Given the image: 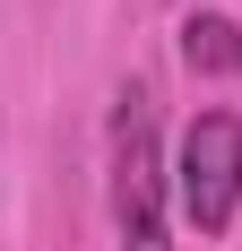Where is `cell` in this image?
Wrapping results in <instances>:
<instances>
[{"label": "cell", "mask_w": 242, "mask_h": 251, "mask_svg": "<svg viewBox=\"0 0 242 251\" xmlns=\"http://www.w3.org/2000/svg\"><path fill=\"white\" fill-rule=\"evenodd\" d=\"M173 191H182V217L199 234H225L242 217V113H191L182 130V156H173Z\"/></svg>", "instance_id": "cell-2"}, {"label": "cell", "mask_w": 242, "mask_h": 251, "mask_svg": "<svg viewBox=\"0 0 242 251\" xmlns=\"http://www.w3.org/2000/svg\"><path fill=\"white\" fill-rule=\"evenodd\" d=\"M182 61H191V78H242V26L225 9H191L182 18Z\"/></svg>", "instance_id": "cell-3"}, {"label": "cell", "mask_w": 242, "mask_h": 251, "mask_svg": "<svg viewBox=\"0 0 242 251\" xmlns=\"http://www.w3.org/2000/svg\"><path fill=\"white\" fill-rule=\"evenodd\" d=\"M165 148H156V96L121 87L113 104V226L121 251H173L165 243Z\"/></svg>", "instance_id": "cell-1"}]
</instances>
